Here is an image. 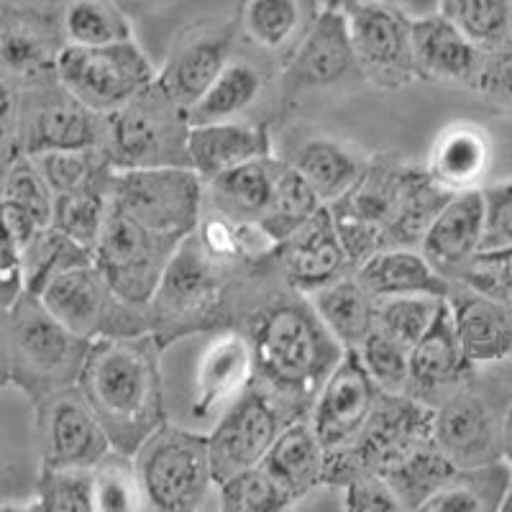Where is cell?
<instances>
[{
	"label": "cell",
	"mask_w": 512,
	"mask_h": 512,
	"mask_svg": "<svg viewBox=\"0 0 512 512\" xmlns=\"http://www.w3.org/2000/svg\"><path fill=\"white\" fill-rule=\"evenodd\" d=\"M64 47H105L134 39L121 0H44Z\"/></svg>",
	"instance_id": "cell-32"
},
{
	"label": "cell",
	"mask_w": 512,
	"mask_h": 512,
	"mask_svg": "<svg viewBox=\"0 0 512 512\" xmlns=\"http://www.w3.org/2000/svg\"><path fill=\"white\" fill-rule=\"evenodd\" d=\"M512 482V466L502 461L456 466L446 484L425 502L423 512H500Z\"/></svg>",
	"instance_id": "cell-36"
},
{
	"label": "cell",
	"mask_w": 512,
	"mask_h": 512,
	"mask_svg": "<svg viewBox=\"0 0 512 512\" xmlns=\"http://www.w3.org/2000/svg\"><path fill=\"white\" fill-rule=\"evenodd\" d=\"M256 382V361L251 341L241 328H223L210 333L195 367V397L192 420L216 423L233 400H239Z\"/></svg>",
	"instance_id": "cell-21"
},
{
	"label": "cell",
	"mask_w": 512,
	"mask_h": 512,
	"mask_svg": "<svg viewBox=\"0 0 512 512\" xmlns=\"http://www.w3.org/2000/svg\"><path fill=\"white\" fill-rule=\"evenodd\" d=\"M484 236L482 251H502L512 246V180L482 187Z\"/></svg>",
	"instance_id": "cell-52"
},
{
	"label": "cell",
	"mask_w": 512,
	"mask_h": 512,
	"mask_svg": "<svg viewBox=\"0 0 512 512\" xmlns=\"http://www.w3.org/2000/svg\"><path fill=\"white\" fill-rule=\"evenodd\" d=\"M310 297L315 313L326 323L338 344L346 351L359 349L364 338L374 331V313H377V300L369 295V290L359 282L354 272L344 274L341 280L320 287Z\"/></svg>",
	"instance_id": "cell-35"
},
{
	"label": "cell",
	"mask_w": 512,
	"mask_h": 512,
	"mask_svg": "<svg viewBox=\"0 0 512 512\" xmlns=\"http://www.w3.org/2000/svg\"><path fill=\"white\" fill-rule=\"evenodd\" d=\"M505 461L512 466V405L507 413V428H505Z\"/></svg>",
	"instance_id": "cell-57"
},
{
	"label": "cell",
	"mask_w": 512,
	"mask_h": 512,
	"mask_svg": "<svg viewBox=\"0 0 512 512\" xmlns=\"http://www.w3.org/2000/svg\"><path fill=\"white\" fill-rule=\"evenodd\" d=\"M18 154V90L0 77V177Z\"/></svg>",
	"instance_id": "cell-55"
},
{
	"label": "cell",
	"mask_w": 512,
	"mask_h": 512,
	"mask_svg": "<svg viewBox=\"0 0 512 512\" xmlns=\"http://www.w3.org/2000/svg\"><path fill=\"white\" fill-rule=\"evenodd\" d=\"M44 175L54 195L88 190L95 185H111L116 169L100 146L93 149H64V152H47L31 157Z\"/></svg>",
	"instance_id": "cell-43"
},
{
	"label": "cell",
	"mask_w": 512,
	"mask_h": 512,
	"mask_svg": "<svg viewBox=\"0 0 512 512\" xmlns=\"http://www.w3.org/2000/svg\"><path fill=\"white\" fill-rule=\"evenodd\" d=\"M162 351L152 333L95 338L90 346L77 387L118 451L136 454L169 420Z\"/></svg>",
	"instance_id": "cell-4"
},
{
	"label": "cell",
	"mask_w": 512,
	"mask_h": 512,
	"mask_svg": "<svg viewBox=\"0 0 512 512\" xmlns=\"http://www.w3.org/2000/svg\"><path fill=\"white\" fill-rule=\"evenodd\" d=\"M379 387L354 349L344 351L338 367L320 387L310 408V423L326 451L349 446L364 431L379 400Z\"/></svg>",
	"instance_id": "cell-19"
},
{
	"label": "cell",
	"mask_w": 512,
	"mask_h": 512,
	"mask_svg": "<svg viewBox=\"0 0 512 512\" xmlns=\"http://www.w3.org/2000/svg\"><path fill=\"white\" fill-rule=\"evenodd\" d=\"M190 121L162 82H152L136 98L108 113L100 149L113 169L190 167Z\"/></svg>",
	"instance_id": "cell-6"
},
{
	"label": "cell",
	"mask_w": 512,
	"mask_h": 512,
	"mask_svg": "<svg viewBox=\"0 0 512 512\" xmlns=\"http://www.w3.org/2000/svg\"><path fill=\"white\" fill-rule=\"evenodd\" d=\"M31 510L95 512L90 469H49L41 466Z\"/></svg>",
	"instance_id": "cell-47"
},
{
	"label": "cell",
	"mask_w": 512,
	"mask_h": 512,
	"mask_svg": "<svg viewBox=\"0 0 512 512\" xmlns=\"http://www.w3.org/2000/svg\"><path fill=\"white\" fill-rule=\"evenodd\" d=\"M280 277L277 259L267 264L221 262L190 233L172 254L146 305L149 333L169 349L182 338L236 328L259 292Z\"/></svg>",
	"instance_id": "cell-1"
},
{
	"label": "cell",
	"mask_w": 512,
	"mask_h": 512,
	"mask_svg": "<svg viewBox=\"0 0 512 512\" xmlns=\"http://www.w3.org/2000/svg\"><path fill=\"white\" fill-rule=\"evenodd\" d=\"M31 408L41 466L93 469L113 448L103 423L77 384L41 397Z\"/></svg>",
	"instance_id": "cell-17"
},
{
	"label": "cell",
	"mask_w": 512,
	"mask_h": 512,
	"mask_svg": "<svg viewBox=\"0 0 512 512\" xmlns=\"http://www.w3.org/2000/svg\"><path fill=\"white\" fill-rule=\"evenodd\" d=\"M262 466L272 474L287 495L297 502L310 497L323 487V469H326V448L315 436L310 418L292 420L285 431L277 436Z\"/></svg>",
	"instance_id": "cell-30"
},
{
	"label": "cell",
	"mask_w": 512,
	"mask_h": 512,
	"mask_svg": "<svg viewBox=\"0 0 512 512\" xmlns=\"http://www.w3.org/2000/svg\"><path fill=\"white\" fill-rule=\"evenodd\" d=\"M285 98L313 90H346L367 85L351 44L349 21L341 6H323L290 57L282 62Z\"/></svg>",
	"instance_id": "cell-16"
},
{
	"label": "cell",
	"mask_w": 512,
	"mask_h": 512,
	"mask_svg": "<svg viewBox=\"0 0 512 512\" xmlns=\"http://www.w3.org/2000/svg\"><path fill=\"white\" fill-rule=\"evenodd\" d=\"M361 75L377 90L410 88L418 82L413 52V16L395 0H354L341 6Z\"/></svg>",
	"instance_id": "cell-12"
},
{
	"label": "cell",
	"mask_w": 512,
	"mask_h": 512,
	"mask_svg": "<svg viewBox=\"0 0 512 512\" xmlns=\"http://www.w3.org/2000/svg\"><path fill=\"white\" fill-rule=\"evenodd\" d=\"M6 8H8V0H0V16L6 13Z\"/></svg>",
	"instance_id": "cell-60"
},
{
	"label": "cell",
	"mask_w": 512,
	"mask_h": 512,
	"mask_svg": "<svg viewBox=\"0 0 512 512\" xmlns=\"http://www.w3.org/2000/svg\"><path fill=\"white\" fill-rule=\"evenodd\" d=\"M11 313V387L34 405L52 392L75 387L90 338H82L54 318L39 295L24 292Z\"/></svg>",
	"instance_id": "cell-5"
},
{
	"label": "cell",
	"mask_w": 512,
	"mask_h": 512,
	"mask_svg": "<svg viewBox=\"0 0 512 512\" xmlns=\"http://www.w3.org/2000/svg\"><path fill=\"white\" fill-rule=\"evenodd\" d=\"M454 472V461L448 459L431 438V441L410 448L408 454H402L400 459L384 466L379 474L395 489L402 510L423 512L425 502L436 495Z\"/></svg>",
	"instance_id": "cell-38"
},
{
	"label": "cell",
	"mask_w": 512,
	"mask_h": 512,
	"mask_svg": "<svg viewBox=\"0 0 512 512\" xmlns=\"http://www.w3.org/2000/svg\"><path fill=\"white\" fill-rule=\"evenodd\" d=\"M280 157H262L228 169L205 182V208L236 221H262L267 216Z\"/></svg>",
	"instance_id": "cell-33"
},
{
	"label": "cell",
	"mask_w": 512,
	"mask_h": 512,
	"mask_svg": "<svg viewBox=\"0 0 512 512\" xmlns=\"http://www.w3.org/2000/svg\"><path fill=\"white\" fill-rule=\"evenodd\" d=\"M146 510L195 512L218 500L208 436L167 423L136 451Z\"/></svg>",
	"instance_id": "cell-7"
},
{
	"label": "cell",
	"mask_w": 512,
	"mask_h": 512,
	"mask_svg": "<svg viewBox=\"0 0 512 512\" xmlns=\"http://www.w3.org/2000/svg\"><path fill=\"white\" fill-rule=\"evenodd\" d=\"M495 164V144L484 126L474 121H454L433 139L425 169L441 187L451 192L484 187Z\"/></svg>",
	"instance_id": "cell-27"
},
{
	"label": "cell",
	"mask_w": 512,
	"mask_h": 512,
	"mask_svg": "<svg viewBox=\"0 0 512 512\" xmlns=\"http://www.w3.org/2000/svg\"><path fill=\"white\" fill-rule=\"evenodd\" d=\"M0 198L26 210L41 228L52 226L54 192L34 159L26 157V154H18L0 177Z\"/></svg>",
	"instance_id": "cell-48"
},
{
	"label": "cell",
	"mask_w": 512,
	"mask_h": 512,
	"mask_svg": "<svg viewBox=\"0 0 512 512\" xmlns=\"http://www.w3.org/2000/svg\"><path fill=\"white\" fill-rule=\"evenodd\" d=\"M326 6H346V3H354V0H323ZM395 3H400V0H395Z\"/></svg>",
	"instance_id": "cell-59"
},
{
	"label": "cell",
	"mask_w": 512,
	"mask_h": 512,
	"mask_svg": "<svg viewBox=\"0 0 512 512\" xmlns=\"http://www.w3.org/2000/svg\"><path fill=\"white\" fill-rule=\"evenodd\" d=\"M90 472H93L95 512L146 510V495L134 454L111 448Z\"/></svg>",
	"instance_id": "cell-42"
},
{
	"label": "cell",
	"mask_w": 512,
	"mask_h": 512,
	"mask_svg": "<svg viewBox=\"0 0 512 512\" xmlns=\"http://www.w3.org/2000/svg\"><path fill=\"white\" fill-rule=\"evenodd\" d=\"M187 154L190 167L198 172L200 180L208 182L251 159L272 157V134L262 123H249L241 118L200 123L190 126Z\"/></svg>",
	"instance_id": "cell-28"
},
{
	"label": "cell",
	"mask_w": 512,
	"mask_h": 512,
	"mask_svg": "<svg viewBox=\"0 0 512 512\" xmlns=\"http://www.w3.org/2000/svg\"><path fill=\"white\" fill-rule=\"evenodd\" d=\"M477 369L466 361L454 310L443 297L436 320L410 349V387L408 395L436 408L438 402L459 387Z\"/></svg>",
	"instance_id": "cell-23"
},
{
	"label": "cell",
	"mask_w": 512,
	"mask_h": 512,
	"mask_svg": "<svg viewBox=\"0 0 512 512\" xmlns=\"http://www.w3.org/2000/svg\"><path fill=\"white\" fill-rule=\"evenodd\" d=\"M320 208H323V200L315 195L308 180L287 159H280L272 205H269L267 216L262 218V226L272 233L274 241L282 244L290 239L292 233L300 231Z\"/></svg>",
	"instance_id": "cell-39"
},
{
	"label": "cell",
	"mask_w": 512,
	"mask_h": 512,
	"mask_svg": "<svg viewBox=\"0 0 512 512\" xmlns=\"http://www.w3.org/2000/svg\"><path fill=\"white\" fill-rule=\"evenodd\" d=\"M502 510L512 512V482H510V489H507V497H505V505H502Z\"/></svg>",
	"instance_id": "cell-58"
},
{
	"label": "cell",
	"mask_w": 512,
	"mask_h": 512,
	"mask_svg": "<svg viewBox=\"0 0 512 512\" xmlns=\"http://www.w3.org/2000/svg\"><path fill=\"white\" fill-rule=\"evenodd\" d=\"M446 300L454 310L466 361L474 369L512 359V305L459 280L451 282Z\"/></svg>",
	"instance_id": "cell-25"
},
{
	"label": "cell",
	"mask_w": 512,
	"mask_h": 512,
	"mask_svg": "<svg viewBox=\"0 0 512 512\" xmlns=\"http://www.w3.org/2000/svg\"><path fill=\"white\" fill-rule=\"evenodd\" d=\"M510 405V387L477 369L436 405L433 441L456 466L502 461Z\"/></svg>",
	"instance_id": "cell-8"
},
{
	"label": "cell",
	"mask_w": 512,
	"mask_h": 512,
	"mask_svg": "<svg viewBox=\"0 0 512 512\" xmlns=\"http://www.w3.org/2000/svg\"><path fill=\"white\" fill-rule=\"evenodd\" d=\"M159 70L134 39L105 47H64L57 80L100 116L118 111L152 82Z\"/></svg>",
	"instance_id": "cell-10"
},
{
	"label": "cell",
	"mask_w": 512,
	"mask_h": 512,
	"mask_svg": "<svg viewBox=\"0 0 512 512\" xmlns=\"http://www.w3.org/2000/svg\"><path fill=\"white\" fill-rule=\"evenodd\" d=\"M277 264L282 280L303 295H313L315 290L341 280L344 274L356 269L333 226L328 205H323L290 239L282 241L277 249Z\"/></svg>",
	"instance_id": "cell-22"
},
{
	"label": "cell",
	"mask_w": 512,
	"mask_h": 512,
	"mask_svg": "<svg viewBox=\"0 0 512 512\" xmlns=\"http://www.w3.org/2000/svg\"><path fill=\"white\" fill-rule=\"evenodd\" d=\"M361 356L369 377L382 392L390 395H408L410 387V349L374 328L364 344L354 349Z\"/></svg>",
	"instance_id": "cell-49"
},
{
	"label": "cell",
	"mask_w": 512,
	"mask_h": 512,
	"mask_svg": "<svg viewBox=\"0 0 512 512\" xmlns=\"http://www.w3.org/2000/svg\"><path fill=\"white\" fill-rule=\"evenodd\" d=\"M344 492V510L349 512H400L402 505L397 500L395 489L379 472L359 474L351 479Z\"/></svg>",
	"instance_id": "cell-53"
},
{
	"label": "cell",
	"mask_w": 512,
	"mask_h": 512,
	"mask_svg": "<svg viewBox=\"0 0 512 512\" xmlns=\"http://www.w3.org/2000/svg\"><path fill=\"white\" fill-rule=\"evenodd\" d=\"M64 44L44 6L8 3L0 16V77L16 90L57 77Z\"/></svg>",
	"instance_id": "cell-20"
},
{
	"label": "cell",
	"mask_w": 512,
	"mask_h": 512,
	"mask_svg": "<svg viewBox=\"0 0 512 512\" xmlns=\"http://www.w3.org/2000/svg\"><path fill=\"white\" fill-rule=\"evenodd\" d=\"M103 123L105 116L77 100L57 77L18 90V152L26 157L100 146Z\"/></svg>",
	"instance_id": "cell-15"
},
{
	"label": "cell",
	"mask_w": 512,
	"mask_h": 512,
	"mask_svg": "<svg viewBox=\"0 0 512 512\" xmlns=\"http://www.w3.org/2000/svg\"><path fill=\"white\" fill-rule=\"evenodd\" d=\"M239 41L233 18H203L185 26L169 47L159 70V82L182 108H192L231 62Z\"/></svg>",
	"instance_id": "cell-18"
},
{
	"label": "cell",
	"mask_w": 512,
	"mask_h": 512,
	"mask_svg": "<svg viewBox=\"0 0 512 512\" xmlns=\"http://www.w3.org/2000/svg\"><path fill=\"white\" fill-rule=\"evenodd\" d=\"M287 162L308 180V185L323 200V205H331L333 200H338L354 187V182L367 167L369 154L359 152L356 146L338 139L313 136V139L295 146Z\"/></svg>",
	"instance_id": "cell-34"
},
{
	"label": "cell",
	"mask_w": 512,
	"mask_h": 512,
	"mask_svg": "<svg viewBox=\"0 0 512 512\" xmlns=\"http://www.w3.org/2000/svg\"><path fill=\"white\" fill-rule=\"evenodd\" d=\"M24 292V249L8 228L3 208H0V308L11 310Z\"/></svg>",
	"instance_id": "cell-54"
},
{
	"label": "cell",
	"mask_w": 512,
	"mask_h": 512,
	"mask_svg": "<svg viewBox=\"0 0 512 512\" xmlns=\"http://www.w3.org/2000/svg\"><path fill=\"white\" fill-rule=\"evenodd\" d=\"M111 203L141 226L187 239L203 216L205 182L192 167L116 169Z\"/></svg>",
	"instance_id": "cell-9"
},
{
	"label": "cell",
	"mask_w": 512,
	"mask_h": 512,
	"mask_svg": "<svg viewBox=\"0 0 512 512\" xmlns=\"http://www.w3.org/2000/svg\"><path fill=\"white\" fill-rule=\"evenodd\" d=\"M236 328L251 341L256 382L310 415L320 387L346 351L315 313L310 297L280 277L259 292Z\"/></svg>",
	"instance_id": "cell-3"
},
{
	"label": "cell",
	"mask_w": 512,
	"mask_h": 512,
	"mask_svg": "<svg viewBox=\"0 0 512 512\" xmlns=\"http://www.w3.org/2000/svg\"><path fill=\"white\" fill-rule=\"evenodd\" d=\"M180 244L182 239L141 226L111 203L93 249V264L126 303L149 305Z\"/></svg>",
	"instance_id": "cell-11"
},
{
	"label": "cell",
	"mask_w": 512,
	"mask_h": 512,
	"mask_svg": "<svg viewBox=\"0 0 512 512\" xmlns=\"http://www.w3.org/2000/svg\"><path fill=\"white\" fill-rule=\"evenodd\" d=\"M456 280L512 305V246L502 251H479Z\"/></svg>",
	"instance_id": "cell-50"
},
{
	"label": "cell",
	"mask_w": 512,
	"mask_h": 512,
	"mask_svg": "<svg viewBox=\"0 0 512 512\" xmlns=\"http://www.w3.org/2000/svg\"><path fill=\"white\" fill-rule=\"evenodd\" d=\"M356 277L374 300L400 295L446 297L451 282L431 267L420 249H384L356 267Z\"/></svg>",
	"instance_id": "cell-31"
},
{
	"label": "cell",
	"mask_w": 512,
	"mask_h": 512,
	"mask_svg": "<svg viewBox=\"0 0 512 512\" xmlns=\"http://www.w3.org/2000/svg\"><path fill=\"white\" fill-rule=\"evenodd\" d=\"M451 195L425 167L405 162L397 152H377L369 154L354 187L328 205V213L359 267L377 251L418 249Z\"/></svg>",
	"instance_id": "cell-2"
},
{
	"label": "cell",
	"mask_w": 512,
	"mask_h": 512,
	"mask_svg": "<svg viewBox=\"0 0 512 512\" xmlns=\"http://www.w3.org/2000/svg\"><path fill=\"white\" fill-rule=\"evenodd\" d=\"M41 303L82 338H121L149 333L146 305L126 303L93 262L59 274L41 292Z\"/></svg>",
	"instance_id": "cell-14"
},
{
	"label": "cell",
	"mask_w": 512,
	"mask_h": 512,
	"mask_svg": "<svg viewBox=\"0 0 512 512\" xmlns=\"http://www.w3.org/2000/svg\"><path fill=\"white\" fill-rule=\"evenodd\" d=\"M262 93L264 72L249 59L231 57V62L221 70V75L205 90L203 98L192 108H187V121H190V126L236 121L249 108H254Z\"/></svg>",
	"instance_id": "cell-37"
},
{
	"label": "cell",
	"mask_w": 512,
	"mask_h": 512,
	"mask_svg": "<svg viewBox=\"0 0 512 512\" xmlns=\"http://www.w3.org/2000/svg\"><path fill=\"white\" fill-rule=\"evenodd\" d=\"M438 13L484 52L512 47V0H438Z\"/></svg>",
	"instance_id": "cell-40"
},
{
	"label": "cell",
	"mask_w": 512,
	"mask_h": 512,
	"mask_svg": "<svg viewBox=\"0 0 512 512\" xmlns=\"http://www.w3.org/2000/svg\"><path fill=\"white\" fill-rule=\"evenodd\" d=\"M308 418L290 402L274 395L264 384L254 382L239 400H233L226 413L208 433L210 461L216 482L259 466L272 443L292 420Z\"/></svg>",
	"instance_id": "cell-13"
},
{
	"label": "cell",
	"mask_w": 512,
	"mask_h": 512,
	"mask_svg": "<svg viewBox=\"0 0 512 512\" xmlns=\"http://www.w3.org/2000/svg\"><path fill=\"white\" fill-rule=\"evenodd\" d=\"M11 387V313L0 308V390Z\"/></svg>",
	"instance_id": "cell-56"
},
{
	"label": "cell",
	"mask_w": 512,
	"mask_h": 512,
	"mask_svg": "<svg viewBox=\"0 0 512 512\" xmlns=\"http://www.w3.org/2000/svg\"><path fill=\"white\" fill-rule=\"evenodd\" d=\"M413 52L418 80L451 82L466 90L474 88L487 54L438 11L413 18Z\"/></svg>",
	"instance_id": "cell-26"
},
{
	"label": "cell",
	"mask_w": 512,
	"mask_h": 512,
	"mask_svg": "<svg viewBox=\"0 0 512 512\" xmlns=\"http://www.w3.org/2000/svg\"><path fill=\"white\" fill-rule=\"evenodd\" d=\"M108 210H111V185H95L88 190L54 195L52 226L93 254Z\"/></svg>",
	"instance_id": "cell-44"
},
{
	"label": "cell",
	"mask_w": 512,
	"mask_h": 512,
	"mask_svg": "<svg viewBox=\"0 0 512 512\" xmlns=\"http://www.w3.org/2000/svg\"><path fill=\"white\" fill-rule=\"evenodd\" d=\"M484 195L482 187L454 192L431 221L420 241V254L441 277L454 282L482 251Z\"/></svg>",
	"instance_id": "cell-24"
},
{
	"label": "cell",
	"mask_w": 512,
	"mask_h": 512,
	"mask_svg": "<svg viewBox=\"0 0 512 512\" xmlns=\"http://www.w3.org/2000/svg\"><path fill=\"white\" fill-rule=\"evenodd\" d=\"M88 262H93V254L85 246L72 241L70 236H64L59 228H41V231H36L34 239L24 246L26 292L41 295L44 287L57 280L59 274Z\"/></svg>",
	"instance_id": "cell-41"
},
{
	"label": "cell",
	"mask_w": 512,
	"mask_h": 512,
	"mask_svg": "<svg viewBox=\"0 0 512 512\" xmlns=\"http://www.w3.org/2000/svg\"><path fill=\"white\" fill-rule=\"evenodd\" d=\"M472 93L479 95L492 111L512 118V47L484 54Z\"/></svg>",
	"instance_id": "cell-51"
},
{
	"label": "cell",
	"mask_w": 512,
	"mask_h": 512,
	"mask_svg": "<svg viewBox=\"0 0 512 512\" xmlns=\"http://www.w3.org/2000/svg\"><path fill=\"white\" fill-rule=\"evenodd\" d=\"M323 6V0H241L236 13L239 39L285 62Z\"/></svg>",
	"instance_id": "cell-29"
},
{
	"label": "cell",
	"mask_w": 512,
	"mask_h": 512,
	"mask_svg": "<svg viewBox=\"0 0 512 512\" xmlns=\"http://www.w3.org/2000/svg\"><path fill=\"white\" fill-rule=\"evenodd\" d=\"M218 507L226 512H282L295 507V500L259 464L218 484Z\"/></svg>",
	"instance_id": "cell-45"
},
{
	"label": "cell",
	"mask_w": 512,
	"mask_h": 512,
	"mask_svg": "<svg viewBox=\"0 0 512 512\" xmlns=\"http://www.w3.org/2000/svg\"><path fill=\"white\" fill-rule=\"evenodd\" d=\"M443 297L433 295H400L377 300L374 313V328L387 333L390 338L400 341L402 346L413 349L423 333L436 320Z\"/></svg>",
	"instance_id": "cell-46"
},
{
	"label": "cell",
	"mask_w": 512,
	"mask_h": 512,
	"mask_svg": "<svg viewBox=\"0 0 512 512\" xmlns=\"http://www.w3.org/2000/svg\"><path fill=\"white\" fill-rule=\"evenodd\" d=\"M128 3H146V0H128Z\"/></svg>",
	"instance_id": "cell-61"
}]
</instances>
